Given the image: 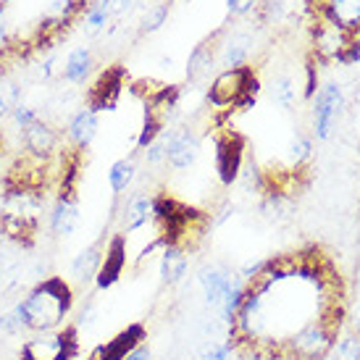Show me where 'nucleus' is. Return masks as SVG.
I'll return each mask as SVG.
<instances>
[{"label": "nucleus", "instance_id": "nucleus-1", "mask_svg": "<svg viewBox=\"0 0 360 360\" xmlns=\"http://www.w3.org/2000/svg\"><path fill=\"white\" fill-rule=\"evenodd\" d=\"M74 308V290L63 276H48L34 290L16 302L13 313L19 316L21 326L32 334L58 329L63 319Z\"/></svg>", "mask_w": 360, "mask_h": 360}, {"label": "nucleus", "instance_id": "nucleus-2", "mask_svg": "<svg viewBox=\"0 0 360 360\" xmlns=\"http://www.w3.org/2000/svg\"><path fill=\"white\" fill-rule=\"evenodd\" d=\"M258 69L252 66H234L224 69L213 77L208 87V105L219 113H245L258 103Z\"/></svg>", "mask_w": 360, "mask_h": 360}, {"label": "nucleus", "instance_id": "nucleus-3", "mask_svg": "<svg viewBox=\"0 0 360 360\" xmlns=\"http://www.w3.org/2000/svg\"><path fill=\"white\" fill-rule=\"evenodd\" d=\"M79 355V329L63 326V329L40 331L37 337L24 342L19 360H77Z\"/></svg>", "mask_w": 360, "mask_h": 360}, {"label": "nucleus", "instance_id": "nucleus-4", "mask_svg": "<svg viewBox=\"0 0 360 360\" xmlns=\"http://www.w3.org/2000/svg\"><path fill=\"white\" fill-rule=\"evenodd\" d=\"M245 153H248V140L237 129L219 127L213 134V155H216V174L224 187H231L240 176L245 166Z\"/></svg>", "mask_w": 360, "mask_h": 360}, {"label": "nucleus", "instance_id": "nucleus-5", "mask_svg": "<svg viewBox=\"0 0 360 360\" xmlns=\"http://www.w3.org/2000/svg\"><path fill=\"white\" fill-rule=\"evenodd\" d=\"M124 82H127V69L121 63H110L92 79V84L87 87V108L95 113L103 110H116L124 92Z\"/></svg>", "mask_w": 360, "mask_h": 360}, {"label": "nucleus", "instance_id": "nucleus-6", "mask_svg": "<svg viewBox=\"0 0 360 360\" xmlns=\"http://www.w3.org/2000/svg\"><path fill=\"white\" fill-rule=\"evenodd\" d=\"M21 145H24V155L40 160V163H53L63 148L58 129L42 119H37L32 127L21 131Z\"/></svg>", "mask_w": 360, "mask_h": 360}, {"label": "nucleus", "instance_id": "nucleus-7", "mask_svg": "<svg viewBox=\"0 0 360 360\" xmlns=\"http://www.w3.org/2000/svg\"><path fill=\"white\" fill-rule=\"evenodd\" d=\"M163 148H166V163L174 171L192 169L200 155V134L192 131L190 127H176L163 140Z\"/></svg>", "mask_w": 360, "mask_h": 360}, {"label": "nucleus", "instance_id": "nucleus-8", "mask_svg": "<svg viewBox=\"0 0 360 360\" xmlns=\"http://www.w3.org/2000/svg\"><path fill=\"white\" fill-rule=\"evenodd\" d=\"M342 108V87L337 82H326L313 98V131L319 140H329L337 113Z\"/></svg>", "mask_w": 360, "mask_h": 360}, {"label": "nucleus", "instance_id": "nucleus-9", "mask_svg": "<svg viewBox=\"0 0 360 360\" xmlns=\"http://www.w3.org/2000/svg\"><path fill=\"white\" fill-rule=\"evenodd\" d=\"M37 234H40V224L37 219L27 216L24 210H3L0 213V237L6 242H13L24 250H32L37 245Z\"/></svg>", "mask_w": 360, "mask_h": 360}, {"label": "nucleus", "instance_id": "nucleus-10", "mask_svg": "<svg viewBox=\"0 0 360 360\" xmlns=\"http://www.w3.org/2000/svg\"><path fill=\"white\" fill-rule=\"evenodd\" d=\"M145 340H148V329L142 323H131L127 329H121L116 337H110L108 342H103L98 350H92L87 360H124L131 350L145 345Z\"/></svg>", "mask_w": 360, "mask_h": 360}, {"label": "nucleus", "instance_id": "nucleus-11", "mask_svg": "<svg viewBox=\"0 0 360 360\" xmlns=\"http://www.w3.org/2000/svg\"><path fill=\"white\" fill-rule=\"evenodd\" d=\"M124 242H127V234H116V237H110V242L103 250V263L95 274V281L101 290L113 287L124 276V266H127V245Z\"/></svg>", "mask_w": 360, "mask_h": 360}, {"label": "nucleus", "instance_id": "nucleus-12", "mask_svg": "<svg viewBox=\"0 0 360 360\" xmlns=\"http://www.w3.org/2000/svg\"><path fill=\"white\" fill-rule=\"evenodd\" d=\"M221 32H213L208 37H202L195 48H192L190 58H187V79L190 82H200L205 79L213 66H216V60H219V53H221Z\"/></svg>", "mask_w": 360, "mask_h": 360}, {"label": "nucleus", "instance_id": "nucleus-13", "mask_svg": "<svg viewBox=\"0 0 360 360\" xmlns=\"http://www.w3.org/2000/svg\"><path fill=\"white\" fill-rule=\"evenodd\" d=\"M200 287H202V295H205V302H208L210 308H221V302L226 300L240 284L234 281L231 271L219 269V266H205L200 271Z\"/></svg>", "mask_w": 360, "mask_h": 360}, {"label": "nucleus", "instance_id": "nucleus-14", "mask_svg": "<svg viewBox=\"0 0 360 360\" xmlns=\"http://www.w3.org/2000/svg\"><path fill=\"white\" fill-rule=\"evenodd\" d=\"M252 53V34L250 32H229L226 37H221V53L219 60L226 69L245 66Z\"/></svg>", "mask_w": 360, "mask_h": 360}, {"label": "nucleus", "instance_id": "nucleus-15", "mask_svg": "<svg viewBox=\"0 0 360 360\" xmlns=\"http://www.w3.org/2000/svg\"><path fill=\"white\" fill-rule=\"evenodd\" d=\"M79 226V202L74 200H56L51 210V229L58 237H71Z\"/></svg>", "mask_w": 360, "mask_h": 360}, {"label": "nucleus", "instance_id": "nucleus-16", "mask_svg": "<svg viewBox=\"0 0 360 360\" xmlns=\"http://www.w3.org/2000/svg\"><path fill=\"white\" fill-rule=\"evenodd\" d=\"M95 131H98V113L90 108L77 110L69 121V140L71 145H79V148H87L92 140H95Z\"/></svg>", "mask_w": 360, "mask_h": 360}, {"label": "nucleus", "instance_id": "nucleus-17", "mask_svg": "<svg viewBox=\"0 0 360 360\" xmlns=\"http://www.w3.org/2000/svg\"><path fill=\"white\" fill-rule=\"evenodd\" d=\"M92 66L95 60H92L90 48H74L63 63V79L71 84H84L92 77Z\"/></svg>", "mask_w": 360, "mask_h": 360}, {"label": "nucleus", "instance_id": "nucleus-18", "mask_svg": "<svg viewBox=\"0 0 360 360\" xmlns=\"http://www.w3.org/2000/svg\"><path fill=\"white\" fill-rule=\"evenodd\" d=\"M150 216H153V198H148V195H134L127 202V210H124V234L142 229Z\"/></svg>", "mask_w": 360, "mask_h": 360}, {"label": "nucleus", "instance_id": "nucleus-19", "mask_svg": "<svg viewBox=\"0 0 360 360\" xmlns=\"http://www.w3.org/2000/svg\"><path fill=\"white\" fill-rule=\"evenodd\" d=\"M187 252L179 248H163V258H160V279L163 284H176V281L187 274Z\"/></svg>", "mask_w": 360, "mask_h": 360}, {"label": "nucleus", "instance_id": "nucleus-20", "mask_svg": "<svg viewBox=\"0 0 360 360\" xmlns=\"http://www.w3.org/2000/svg\"><path fill=\"white\" fill-rule=\"evenodd\" d=\"M101 263H103V248L95 242V245L84 248V250L74 258V263H71V271H74V276H77L79 281H87V279H92V276L98 274Z\"/></svg>", "mask_w": 360, "mask_h": 360}, {"label": "nucleus", "instance_id": "nucleus-21", "mask_svg": "<svg viewBox=\"0 0 360 360\" xmlns=\"http://www.w3.org/2000/svg\"><path fill=\"white\" fill-rule=\"evenodd\" d=\"M134 174H137V163L131 158H121L116 160L108 171V181H110V190L113 195H121V192H127L131 181H134Z\"/></svg>", "mask_w": 360, "mask_h": 360}, {"label": "nucleus", "instance_id": "nucleus-22", "mask_svg": "<svg viewBox=\"0 0 360 360\" xmlns=\"http://www.w3.org/2000/svg\"><path fill=\"white\" fill-rule=\"evenodd\" d=\"M21 103V87L13 79L0 77V121L8 119Z\"/></svg>", "mask_w": 360, "mask_h": 360}, {"label": "nucleus", "instance_id": "nucleus-23", "mask_svg": "<svg viewBox=\"0 0 360 360\" xmlns=\"http://www.w3.org/2000/svg\"><path fill=\"white\" fill-rule=\"evenodd\" d=\"M271 98L274 103L279 105V108H292L295 101H297V87H295V79L292 77H279V79H274L271 84Z\"/></svg>", "mask_w": 360, "mask_h": 360}, {"label": "nucleus", "instance_id": "nucleus-24", "mask_svg": "<svg viewBox=\"0 0 360 360\" xmlns=\"http://www.w3.org/2000/svg\"><path fill=\"white\" fill-rule=\"evenodd\" d=\"M110 16H113L110 13V0H95L84 13V21H87L90 30H103L110 21Z\"/></svg>", "mask_w": 360, "mask_h": 360}, {"label": "nucleus", "instance_id": "nucleus-25", "mask_svg": "<svg viewBox=\"0 0 360 360\" xmlns=\"http://www.w3.org/2000/svg\"><path fill=\"white\" fill-rule=\"evenodd\" d=\"M334 358L331 360H360V337L358 334H345L334 345Z\"/></svg>", "mask_w": 360, "mask_h": 360}, {"label": "nucleus", "instance_id": "nucleus-26", "mask_svg": "<svg viewBox=\"0 0 360 360\" xmlns=\"http://www.w3.org/2000/svg\"><path fill=\"white\" fill-rule=\"evenodd\" d=\"M166 19H169V3H158L155 8H150L142 16L140 32L142 34H153V32H158L166 24Z\"/></svg>", "mask_w": 360, "mask_h": 360}, {"label": "nucleus", "instance_id": "nucleus-27", "mask_svg": "<svg viewBox=\"0 0 360 360\" xmlns=\"http://www.w3.org/2000/svg\"><path fill=\"white\" fill-rule=\"evenodd\" d=\"M310 137L308 134H297V137H292L290 142V160L295 166H305L310 160Z\"/></svg>", "mask_w": 360, "mask_h": 360}, {"label": "nucleus", "instance_id": "nucleus-28", "mask_svg": "<svg viewBox=\"0 0 360 360\" xmlns=\"http://www.w3.org/2000/svg\"><path fill=\"white\" fill-rule=\"evenodd\" d=\"M284 13H287L284 0H263V6H260V21H266V24H279Z\"/></svg>", "mask_w": 360, "mask_h": 360}, {"label": "nucleus", "instance_id": "nucleus-29", "mask_svg": "<svg viewBox=\"0 0 360 360\" xmlns=\"http://www.w3.org/2000/svg\"><path fill=\"white\" fill-rule=\"evenodd\" d=\"M316 92H319V63L310 58L305 60V90H302V98L313 101Z\"/></svg>", "mask_w": 360, "mask_h": 360}, {"label": "nucleus", "instance_id": "nucleus-30", "mask_svg": "<svg viewBox=\"0 0 360 360\" xmlns=\"http://www.w3.org/2000/svg\"><path fill=\"white\" fill-rule=\"evenodd\" d=\"M11 116H13V124H16L21 131L27 129V127H32L34 121L40 119V116H37V108H32V105H24V103H19V105H16V110H13Z\"/></svg>", "mask_w": 360, "mask_h": 360}, {"label": "nucleus", "instance_id": "nucleus-31", "mask_svg": "<svg viewBox=\"0 0 360 360\" xmlns=\"http://www.w3.org/2000/svg\"><path fill=\"white\" fill-rule=\"evenodd\" d=\"M234 358V350H231V345H210L202 350V360H231Z\"/></svg>", "mask_w": 360, "mask_h": 360}, {"label": "nucleus", "instance_id": "nucleus-32", "mask_svg": "<svg viewBox=\"0 0 360 360\" xmlns=\"http://www.w3.org/2000/svg\"><path fill=\"white\" fill-rule=\"evenodd\" d=\"M145 160H148V166H153V169H155V166H160V163L166 160V148H163V140H155L150 148L145 150Z\"/></svg>", "mask_w": 360, "mask_h": 360}, {"label": "nucleus", "instance_id": "nucleus-33", "mask_svg": "<svg viewBox=\"0 0 360 360\" xmlns=\"http://www.w3.org/2000/svg\"><path fill=\"white\" fill-rule=\"evenodd\" d=\"M21 329H24V326H21L19 316H16L13 310L0 316V331H3V334H19Z\"/></svg>", "mask_w": 360, "mask_h": 360}, {"label": "nucleus", "instance_id": "nucleus-34", "mask_svg": "<svg viewBox=\"0 0 360 360\" xmlns=\"http://www.w3.org/2000/svg\"><path fill=\"white\" fill-rule=\"evenodd\" d=\"M252 6H255V0H226V8H229L231 16H248L252 11Z\"/></svg>", "mask_w": 360, "mask_h": 360}, {"label": "nucleus", "instance_id": "nucleus-35", "mask_svg": "<svg viewBox=\"0 0 360 360\" xmlns=\"http://www.w3.org/2000/svg\"><path fill=\"white\" fill-rule=\"evenodd\" d=\"M131 3H134V0H110V13H113V16H124V13L131 8Z\"/></svg>", "mask_w": 360, "mask_h": 360}, {"label": "nucleus", "instance_id": "nucleus-36", "mask_svg": "<svg viewBox=\"0 0 360 360\" xmlns=\"http://www.w3.org/2000/svg\"><path fill=\"white\" fill-rule=\"evenodd\" d=\"M92 321H95V305H92V302H87V305H84V310H82V316H79V323H82V326H90Z\"/></svg>", "mask_w": 360, "mask_h": 360}, {"label": "nucleus", "instance_id": "nucleus-37", "mask_svg": "<svg viewBox=\"0 0 360 360\" xmlns=\"http://www.w3.org/2000/svg\"><path fill=\"white\" fill-rule=\"evenodd\" d=\"M124 360H150V350H148L145 345H140L137 350H131L129 355H127V358H124Z\"/></svg>", "mask_w": 360, "mask_h": 360}, {"label": "nucleus", "instance_id": "nucleus-38", "mask_svg": "<svg viewBox=\"0 0 360 360\" xmlns=\"http://www.w3.org/2000/svg\"><path fill=\"white\" fill-rule=\"evenodd\" d=\"M56 56H48V58H45V63H42V77H45V79H53V69H56Z\"/></svg>", "mask_w": 360, "mask_h": 360}, {"label": "nucleus", "instance_id": "nucleus-39", "mask_svg": "<svg viewBox=\"0 0 360 360\" xmlns=\"http://www.w3.org/2000/svg\"><path fill=\"white\" fill-rule=\"evenodd\" d=\"M352 334H358L360 337V308H358V313L352 316Z\"/></svg>", "mask_w": 360, "mask_h": 360}, {"label": "nucleus", "instance_id": "nucleus-40", "mask_svg": "<svg viewBox=\"0 0 360 360\" xmlns=\"http://www.w3.org/2000/svg\"><path fill=\"white\" fill-rule=\"evenodd\" d=\"M3 148H6V140H3V134H0V155H3Z\"/></svg>", "mask_w": 360, "mask_h": 360}]
</instances>
